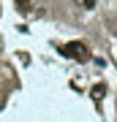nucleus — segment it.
<instances>
[{
	"label": "nucleus",
	"mask_w": 117,
	"mask_h": 122,
	"mask_svg": "<svg viewBox=\"0 0 117 122\" xmlns=\"http://www.w3.org/2000/svg\"><path fill=\"white\" fill-rule=\"evenodd\" d=\"M63 54L65 57H71V60H90V52H87V46L84 44H65L63 46Z\"/></svg>",
	"instance_id": "nucleus-1"
},
{
	"label": "nucleus",
	"mask_w": 117,
	"mask_h": 122,
	"mask_svg": "<svg viewBox=\"0 0 117 122\" xmlns=\"http://www.w3.org/2000/svg\"><path fill=\"white\" fill-rule=\"evenodd\" d=\"M93 98H104V87H95V90H93Z\"/></svg>",
	"instance_id": "nucleus-2"
}]
</instances>
